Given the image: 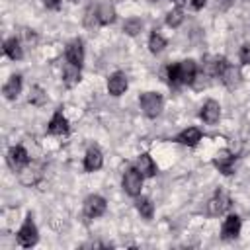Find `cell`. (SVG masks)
I'll return each instance as SVG.
<instances>
[{
  "label": "cell",
  "instance_id": "1",
  "mask_svg": "<svg viewBox=\"0 0 250 250\" xmlns=\"http://www.w3.org/2000/svg\"><path fill=\"white\" fill-rule=\"evenodd\" d=\"M139 104H141V109H143V113L146 117H156L162 111V98L156 92H145L141 96Z\"/></svg>",
  "mask_w": 250,
  "mask_h": 250
},
{
  "label": "cell",
  "instance_id": "2",
  "mask_svg": "<svg viewBox=\"0 0 250 250\" xmlns=\"http://www.w3.org/2000/svg\"><path fill=\"white\" fill-rule=\"evenodd\" d=\"M141 188H143V174L137 170V168H129L123 176V189L127 195L131 197H137L141 193Z\"/></svg>",
  "mask_w": 250,
  "mask_h": 250
},
{
  "label": "cell",
  "instance_id": "3",
  "mask_svg": "<svg viewBox=\"0 0 250 250\" xmlns=\"http://www.w3.org/2000/svg\"><path fill=\"white\" fill-rule=\"evenodd\" d=\"M37 238H39L37 227H35V223L31 221V215H27L25 223H23L21 229L18 230V242H20L23 248H29V246H33V244L37 242Z\"/></svg>",
  "mask_w": 250,
  "mask_h": 250
},
{
  "label": "cell",
  "instance_id": "4",
  "mask_svg": "<svg viewBox=\"0 0 250 250\" xmlns=\"http://www.w3.org/2000/svg\"><path fill=\"white\" fill-rule=\"evenodd\" d=\"M105 213V199L100 197V195H90L86 197L84 201V215L90 217V219H96V217H102Z\"/></svg>",
  "mask_w": 250,
  "mask_h": 250
},
{
  "label": "cell",
  "instance_id": "5",
  "mask_svg": "<svg viewBox=\"0 0 250 250\" xmlns=\"http://www.w3.org/2000/svg\"><path fill=\"white\" fill-rule=\"evenodd\" d=\"M6 158H8V166L12 170H21L27 164V160H29V156H27V152H25L23 146H12L8 150V156Z\"/></svg>",
  "mask_w": 250,
  "mask_h": 250
},
{
  "label": "cell",
  "instance_id": "6",
  "mask_svg": "<svg viewBox=\"0 0 250 250\" xmlns=\"http://www.w3.org/2000/svg\"><path fill=\"white\" fill-rule=\"evenodd\" d=\"M178 74H180V82H182V84H193V80H195V76H197L195 61L188 59V61L178 62Z\"/></svg>",
  "mask_w": 250,
  "mask_h": 250
},
{
  "label": "cell",
  "instance_id": "7",
  "mask_svg": "<svg viewBox=\"0 0 250 250\" xmlns=\"http://www.w3.org/2000/svg\"><path fill=\"white\" fill-rule=\"evenodd\" d=\"M229 207H230V199H229V195H227V193H223V191H217V195L207 203L209 215H213V217L223 215Z\"/></svg>",
  "mask_w": 250,
  "mask_h": 250
},
{
  "label": "cell",
  "instance_id": "8",
  "mask_svg": "<svg viewBox=\"0 0 250 250\" xmlns=\"http://www.w3.org/2000/svg\"><path fill=\"white\" fill-rule=\"evenodd\" d=\"M66 61L76 64V66H82V62H84V47H82L80 39H74V41L68 43V47H66Z\"/></svg>",
  "mask_w": 250,
  "mask_h": 250
},
{
  "label": "cell",
  "instance_id": "9",
  "mask_svg": "<svg viewBox=\"0 0 250 250\" xmlns=\"http://www.w3.org/2000/svg\"><path fill=\"white\" fill-rule=\"evenodd\" d=\"M219 117H221V105H219L215 100H207V102L203 104V107H201V119H203L205 123L213 125V123L219 121Z\"/></svg>",
  "mask_w": 250,
  "mask_h": 250
},
{
  "label": "cell",
  "instance_id": "10",
  "mask_svg": "<svg viewBox=\"0 0 250 250\" xmlns=\"http://www.w3.org/2000/svg\"><path fill=\"white\" fill-rule=\"evenodd\" d=\"M107 90L111 96H121L127 90V76L123 72H113L107 78Z\"/></svg>",
  "mask_w": 250,
  "mask_h": 250
},
{
  "label": "cell",
  "instance_id": "11",
  "mask_svg": "<svg viewBox=\"0 0 250 250\" xmlns=\"http://www.w3.org/2000/svg\"><path fill=\"white\" fill-rule=\"evenodd\" d=\"M104 164V156H102V150L98 146H92L88 148L86 156H84V168L88 172H94V170H100Z\"/></svg>",
  "mask_w": 250,
  "mask_h": 250
},
{
  "label": "cell",
  "instance_id": "12",
  "mask_svg": "<svg viewBox=\"0 0 250 250\" xmlns=\"http://www.w3.org/2000/svg\"><path fill=\"white\" fill-rule=\"evenodd\" d=\"M240 232V217L238 215H229L223 223V229H221V234L223 238H236Z\"/></svg>",
  "mask_w": 250,
  "mask_h": 250
},
{
  "label": "cell",
  "instance_id": "13",
  "mask_svg": "<svg viewBox=\"0 0 250 250\" xmlns=\"http://www.w3.org/2000/svg\"><path fill=\"white\" fill-rule=\"evenodd\" d=\"M47 131H49L51 135H66V133H68V121H66V117H64L61 111H57V113L51 117Z\"/></svg>",
  "mask_w": 250,
  "mask_h": 250
},
{
  "label": "cell",
  "instance_id": "14",
  "mask_svg": "<svg viewBox=\"0 0 250 250\" xmlns=\"http://www.w3.org/2000/svg\"><path fill=\"white\" fill-rule=\"evenodd\" d=\"M176 141L182 143V145H188V146H195V145L201 141V131H199L197 127H188V129H184V131L176 137Z\"/></svg>",
  "mask_w": 250,
  "mask_h": 250
},
{
  "label": "cell",
  "instance_id": "15",
  "mask_svg": "<svg viewBox=\"0 0 250 250\" xmlns=\"http://www.w3.org/2000/svg\"><path fill=\"white\" fill-rule=\"evenodd\" d=\"M4 96H6V100H16L18 98V94L21 92V76L20 74H14V76H10L8 78V82L4 84Z\"/></svg>",
  "mask_w": 250,
  "mask_h": 250
},
{
  "label": "cell",
  "instance_id": "16",
  "mask_svg": "<svg viewBox=\"0 0 250 250\" xmlns=\"http://www.w3.org/2000/svg\"><path fill=\"white\" fill-rule=\"evenodd\" d=\"M137 170L143 174V176H154L156 174V164L154 160L150 158V154H141L139 160H137Z\"/></svg>",
  "mask_w": 250,
  "mask_h": 250
},
{
  "label": "cell",
  "instance_id": "17",
  "mask_svg": "<svg viewBox=\"0 0 250 250\" xmlns=\"http://www.w3.org/2000/svg\"><path fill=\"white\" fill-rule=\"evenodd\" d=\"M98 16H100V23L102 25H107L115 20V8L111 2H104L98 6Z\"/></svg>",
  "mask_w": 250,
  "mask_h": 250
},
{
  "label": "cell",
  "instance_id": "18",
  "mask_svg": "<svg viewBox=\"0 0 250 250\" xmlns=\"http://www.w3.org/2000/svg\"><path fill=\"white\" fill-rule=\"evenodd\" d=\"M4 53L12 59V61H20L21 59V45H20V41L16 39V37H10V39H6L4 41Z\"/></svg>",
  "mask_w": 250,
  "mask_h": 250
},
{
  "label": "cell",
  "instance_id": "19",
  "mask_svg": "<svg viewBox=\"0 0 250 250\" xmlns=\"http://www.w3.org/2000/svg\"><path fill=\"white\" fill-rule=\"evenodd\" d=\"M213 164L219 168V172H223L225 176H230L232 174V168H234V158L230 154H221L213 160Z\"/></svg>",
  "mask_w": 250,
  "mask_h": 250
},
{
  "label": "cell",
  "instance_id": "20",
  "mask_svg": "<svg viewBox=\"0 0 250 250\" xmlns=\"http://www.w3.org/2000/svg\"><path fill=\"white\" fill-rule=\"evenodd\" d=\"M62 78H64V84H66V86H74V84L80 80V66L68 62V64L64 66V70H62Z\"/></svg>",
  "mask_w": 250,
  "mask_h": 250
},
{
  "label": "cell",
  "instance_id": "21",
  "mask_svg": "<svg viewBox=\"0 0 250 250\" xmlns=\"http://www.w3.org/2000/svg\"><path fill=\"white\" fill-rule=\"evenodd\" d=\"M221 80H223L229 88H234V86H238V82H240V74H238V70H236L232 64H229V66L225 68V72L221 74Z\"/></svg>",
  "mask_w": 250,
  "mask_h": 250
},
{
  "label": "cell",
  "instance_id": "22",
  "mask_svg": "<svg viewBox=\"0 0 250 250\" xmlns=\"http://www.w3.org/2000/svg\"><path fill=\"white\" fill-rule=\"evenodd\" d=\"M39 176H41V168L37 166V164H31V166H27L23 172H21V182L25 184V186H31V184H35L37 180H39Z\"/></svg>",
  "mask_w": 250,
  "mask_h": 250
},
{
  "label": "cell",
  "instance_id": "23",
  "mask_svg": "<svg viewBox=\"0 0 250 250\" xmlns=\"http://www.w3.org/2000/svg\"><path fill=\"white\" fill-rule=\"evenodd\" d=\"M137 211L141 213V217L150 219L152 213H154V205H152V201L148 197H139L137 195Z\"/></svg>",
  "mask_w": 250,
  "mask_h": 250
},
{
  "label": "cell",
  "instance_id": "24",
  "mask_svg": "<svg viewBox=\"0 0 250 250\" xmlns=\"http://www.w3.org/2000/svg\"><path fill=\"white\" fill-rule=\"evenodd\" d=\"M100 23V16H98V6H88L86 16H84V25L86 27H96Z\"/></svg>",
  "mask_w": 250,
  "mask_h": 250
},
{
  "label": "cell",
  "instance_id": "25",
  "mask_svg": "<svg viewBox=\"0 0 250 250\" xmlns=\"http://www.w3.org/2000/svg\"><path fill=\"white\" fill-rule=\"evenodd\" d=\"M141 29H143V21H141L139 18H129V20H125V23H123V31H125L127 35H137Z\"/></svg>",
  "mask_w": 250,
  "mask_h": 250
},
{
  "label": "cell",
  "instance_id": "26",
  "mask_svg": "<svg viewBox=\"0 0 250 250\" xmlns=\"http://www.w3.org/2000/svg\"><path fill=\"white\" fill-rule=\"evenodd\" d=\"M164 47H166L164 37H162L160 33H156V31H154V33L148 37V49H150V53H160Z\"/></svg>",
  "mask_w": 250,
  "mask_h": 250
},
{
  "label": "cell",
  "instance_id": "27",
  "mask_svg": "<svg viewBox=\"0 0 250 250\" xmlns=\"http://www.w3.org/2000/svg\"><path fill=\"white\" fill-rule=\"evenodd\" d=\"M182 21H184V12H182L180 8H174L172 12H168V16H166V23H168L170 27H178Z\"/></svg>",
  "mask_w": 250,
  "mask_h": 250
},
{
  "label": "cell",
  "instance_id": "28",
  "mask_svg": "<svg viewBox=\"0 0 250 250\" xmlns=\"http://www.w3.org/2000/svg\"><path fill=\"white\" fill-rule=\"evenodd\" d=\"M168 82L172 86H180V74H178V64H170L168 66Z\"/></svg>",
  "mask_w": 250,
  "mask_h": 250
},
{
  "label": "cell",
  "instance_id": "29",
  "mask_svg": "<svg viewBox=\"0 0 250 250\" xmlns=\"http://www.w3.org/2000/svg\"><path fill=\"white\" fill-rule=\"evenodd\" d=\"M43 100H45L43 90H41V88H33V92H31V96H29V102H31V104H43Z\"/></svg>",
  "mask_w": 250,
  "mask_h": 250
},
{
  "label": "cell",
  "instance_id": "30",
  "mask_svg": "<svg viewBox=\"0 0 250 250\" xmlns=\"http://www.w3.org/2000/svg\"><path fill=\"white\" fill-rule=\"evenodd\" d=\"M240 61H242L244 64H250V45H248V43L240 47Z\"/></svg>",
  "mask_w": 250,
  "mask_h": 250
},
{
  "label": "cell",
  "instance_id": "31",
  "mask_svg": "<svg viewBox=\"0 0 250 250\" xmlns=\"http://www.w3.org/2000/svg\"><path fill=\"white\" fill-rule=\"evenodd\" d=\"M43 4H45L49 10H59V6H61V0H43Z\"/></svg>",
  "mask_w": 250,
  "mask_h": 250
},
{
  "label": "cell",
  "instance_id": "32",
  "mask_svg": "<svg viewBox=\"0 0 250 250\" xmlns=\"http://www.w3.org/2000/svg\"><path fill=\"white\" fill-rule=\"evenodd\" d=\"M205 2H207V0H191V6H193L195 10H199V8L205 6Z\"/></svg>",
  "mask_w": 250,
  "mask_h": 250
},
{
  "label": "cell",
  "instance_id": "33",
  "mask_svg": "<svg viewBox=\"0 0 250 250\" xmlns=\"http://www.w3.org/2000/svg\"><path fill=\"white\" fill-rule=\"evenodd\" d=\"M150 2H158V0H150Z\"/></svg>",
  "mask_w": 250,
  "mask_h": 250
},
{
  "label": "cell",
  "instance_id": "34",
  "mask_svg": "<svg viewBox=\"0 0 250 250\" xmlns=\"http://www.w3.org/2000/svg\"><path fill=\"white\" fill-rule=\"evenodd\" d=\"M72 2H76V0H72Z\"/></svg>",
  "mask_w": 250,
  "mask_h": 250
}]
</instances>
